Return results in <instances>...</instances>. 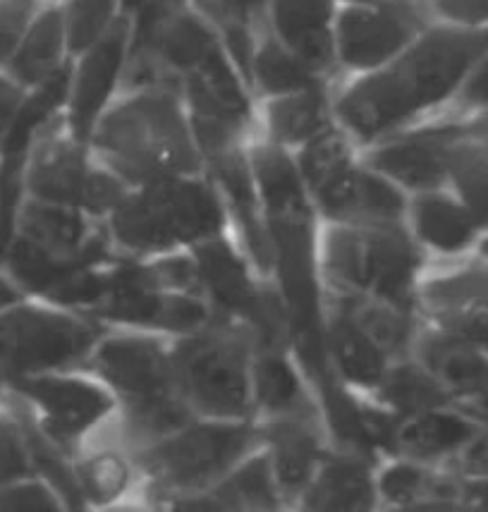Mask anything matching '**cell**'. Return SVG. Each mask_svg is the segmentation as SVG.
<instances>
[{
  "mask_svg": "<svg viewBox=\"0 0 488 512\" xmlns=\"http://www.w3.org/2000/svg\"><path fill=\"white\" fill-rule=\"evenodd\" d=\"M77 479L84 501L111 503L130 484V469L115 455H101L79 467Z\"/></svg>",
  "mask_w": 488,
  "mask_h": 512,
  "instance_id": "obj_37",
  "label": "cell"
},
{
  "mask_svg": "<svg viewBox=\"0 0 488 512\" xmlns=\"http://www.w3.org/2000/svg\"><path fill=\"white\" fill-rule=\"evenodd\" d=\"M72 72L70 67H60L56 75L44 79L41 84L32 87V94L22 96L20 106L12 115L8 130L0 139V151H3V163L0 168L17 170L22 173L24 161H27L29 146L44 127L51 123L53 115L65 106L67 96H70Z\"/></svg>",
  "mask_w": 488,
  "mask_h": 512,
  "instance_id": "obj_22",
  "label": "cell"
},
{
  "mask_svg": "<svg viewBox=\"0 0 488 512\" xmlns=\"http://www.w3.org/2000/svg\"><path fill=\"white\" fill-rule=\"evenodd\" d=\"M414 233L443 254H460L477 240L481 223L460 199L441 192L419 194L412 204Z\"/></svg>",
  "mask_w": 488,
  "mask_h": 512,
  "instance_id": "obj_27",
  "label": "cell"
},
{
  "mask_svg": "<svg viewBox=\"0 0 488 512\" xmlns=\"http://www.w3.org/2000/svg\"><path fill=\"white\" fill-rule=\"evenodd\" d=\"M56 493L48 491L44 484H15L0 489V510H56Z\"/></svg>",
  "mask_w": 488,
  "mask_h": 512,
  "instance_id": "obj_41",
  "label": "cell"
},
{
  "mask_svg": "<svg viewBox=\"0 0 488 512\" xmlns=\"http://www.w3.org/2000/svg\"><path fill=\"white\" fill-rule=\"evenodd\" d=\"M335 17V0H268L266 8L268 29L321 77L338 65Z\"/></svg>",
  "mask_w": 488,
  "mask_h": 512,
  "instance_id": "obj_15",
  "label": "cell"
},
{
  "mask_svg": "<svg viewBox=\"0 0 488 512\" xmlns=\"http://www.w3.org/2000/svg\"><path fill=\"white\" fill-rule=\"evenodd\" d=\"M91 144L118 178L137 185L194 175L201 168L180 91L168 87L134 89L130 99L108 108Z\"/></svg>",
  "mask_w": 488,
  "mask_h": 512,
  "instance_id": "obj_3",
  "label": "cell"
},
{
  "mask_svg": "<svg viewBox=\"0 0 488 512\" xmlns=\"http://www.w3.org/2000/svg\"><path fill=\"white\" fill-rule=\"evenodd\" d=\"M249 166L266 206V228L273 247V268L290 316L292 345L304 371L321 390L335 379L326 347V316L321 304L319 245L304 192V180L280 144L256 146Z\"/></svg>",
  "mask_w": 488,
  "mask_h": 512,
  "instance_id": "obj_2",
  "label": "cell"
},
{
  "mask_svg": "<svg viewBox=\"0 0 488 512\" xmlns=\"http://www.w3.org/2000/svg\"><path fill=\"white\" fill-rule=\"evenodd\" d=\"M264 441L271 446V465L276 474L278 489L283 493H304L316 469L323 462V448L316 414H300V417L271 419L266 426Z\"/></svg>",
  "mask_w": 488,
  "mask_h": 512,
  "instance_id": "obj_18",
  "label": "cell"
},
{
  "mask_svg": "<svg viewBox=\"0 0 488 512\" xmlns=\"http://www.w3.org/2000/svg\"><path fill=\"white\" fill-rule=\"evenodd\" d=\"M201 290L211 297L216 309L225 319L242 321L252 307L259 285L247 273L244 261L233 252V247L221 235L197 242L194 247Z\"/></svg>",
  "mask_w": 488,
  "mask_h": 512,
  "instance_id": "obj_20",
  "label": "cell"
},
{
  "mask_svg": "<svg viewBox=\"0 0 488 512\" xmlns=\"http://www.w3.org/2000/svg\"><path fill=\"white\" fill-rule=\"evenodd\" d=\"M252 398L271 419L316 414L309 405L302 379L285 357V352L256 350L252 362Z\"/></svg>",
  "mask_w": 488,
  "mask_h": 512,
  "instance_id": "obj_31",
  "label": "cell"
},
{
  "mask_svg": "<svg viewBox=\"0 0 488 512\" xmlns=\"http://www.w3.org/2000/svg\"><path fill=\"white\" fill-rule=\"evenodd\" d=\"M455 96L467 111H488V53L472 67Z\"/></svg>",
  "mask_w": 488,
  "mask_h": 512,
  "instance_id": "obj_43",
  "label": "cell"
},
{
  "mask_svg": "<svg viewBox=\"0 0 488 512\" xmlns=\"http://www.w3.org/2000/svg\"><path fill=\"white\" fill-rule=\"evenodd\" d=\"M32 465L22 422L17 424L0 414V489L22 481L32 472Z\"/></svg>",
  "mask_w": 488,
  "mask_h": 512,
  "instance_id": "obj_39",
  "label": "cell"
},
{
  "mask_svg": "<svg viewBox=\"0 0 488 512\" xmlns=\"http://www.w3.org/2000/svg\"><path fill=\"white\" fill-rule=\"evenodd\" d=\"M223 225L221 199L192 175L146 182L111 211V237L137 254L197 245L221 235Z\"/></svg>",
  "mask_w": 488,
  "mask_h": 512,
  "instance_id": "obj_6",
  "label": "cell"
},
{
  "mask_svg": "<svg viewBox=\"0 0 488 512\" xmlns=\"http://www.w3.org/2000/svg\"><path fill=\"white\" fill-rule=\"evenodd\" d=\"M462 123L431 125L388 139L371 154V168L414 192H436L450 175V154Z\"/></svg>",
  "mask_w": 488,
  "mask_h": 512,
  "instance_id": "obj_14",
  "label": "cell"
},
{
  "mask_svg": "<svg viewBox=\"0 0 488 512\" xmlns=\"http://www.w3.org/2000/svg\"><path fill=\"white\" fill-rule=\"evenodd\" d=\"M266 127L273 142L280 146L307 144L309 139L333 127L326 84L271 96L266 103Z\"/></svg>",
  "mask_w": 488,
  "mask_h": 512,
  "instance_id": "obj_30",
  "label": "cell"
},
{
  "mask_svg": "<svg viewBox=\"0 0 488 512\" xmlns=\"http://www.w3.org/2000/svg\"><path fill=\"white\" fill-rule=\"evenodd\" d=\"M132 20L120 15L113 27L96 41L89 51H84L82 63L72 72L70 96H67V127L70 137L77 142H91L96 125L108 111V103L113 99V91L122 82L130 51Z\"/></svg>",
  "mask_w": 488,
  "mask_h": 512,
  "instance_id": "obj_11",
  "label": "cell"
},
{
  "mask_svg": "<svg viewBox=\"0 0 488 512\" xmlns=\"http://www.w3.org/2000/svg\"><path fill=\"white\" fill-rule=\"evenodd\" d=\"M486 53L488 27L429 24L390 63L345 89L335 115L359 142H374L453 99Z\"/></svg>",
  "mask_w": 488,
  "mask_h": 512,
  "instance_id": "obj_1",
  "label": "cell"
},
{
  "mask_svg": "<svg viewBox=\"0 0 488 512\" xmlns=\"http://www.w3.org/2000/svg\"><path fill=\"white\" fill-rule=\"evenodd\" d=\"M426 0L345 3L335 17L338 65L371 72L386 65L429 27Z\"/></svg>",
  "mask_w": 488,
  "mask_h": 512,
  "instance_id": "obj_9",
  "label": "cell"
},
{
  "mask_svg": "<svg viewBox=\"0 0 488 512\" xmlns=\"http://www.w3.org/2000/svg\"><path fill=\"white\" fill-rule=\"evenodd\" d=\"M65 53L70 51H67L65 39L63 8H46L32 17L27 32L22 34L20 44L5 67L22 89L36 87L44 79L56 75L60 67H65Z\"/></svg>",
  "mask_w": 488,
  "mask_h": 512,
  "instance_id": "obj_26",
  "label": "cell"
},
{
  "mask_svg": "<svg viewBox=\"0 0 488 512\" xmlns=\"http://www.w3.org/2000/svg\"><path fill=\"white\" fill-rule=\"evenodd\" d=\"M22 235L48 252L63 256H94L108 261V237L94 233L79 209L48 201H32L22 209Z\"/></svg>",
  "mask_w": 488,
  "mask_h": 512,
  "instance_id": "obj_21",
  "label": "cell"
},
{
  "mask_svg": "<svg viewBox=\"0 0 488 512\" xmlns=\"http://www.w3.org/2000/svg\"><path fill=\"white\" fill-rule=\"evenodd\" d=\"M36 0H0V65H5L20 44L34 17Z\"/></svg>",
  "mask_w": 488,
  "mask_h": 512,
  "instance_id": "obj_40",
  "label": "cell"
},
{
  "mask_svg": "<svg viewBox=\"0 0 488 512\" xmlns=\"http://www.w3.org/2000/svg\"><path fill=\"white\" fill-rule=\"evenodd\" d=\"M433 323L469 343L488 350V304L484 302H448L424 307Z\"/></svg>",
  "mask_w": 488,
  "mask_h": 512,
  "instance_id": "obj_38",
  "label": "cell"
},
{
  "mask_svg": "<svg viewBox=\"0 0 488 512\" xmlns=\"http://www.w3.org/2000/svg\"><path fill=\"white\" fill-rule=\"evenodd\" d=\"M326 216L340 223L400 221L407 204L386 175L347 166L314 192Z\"/></svg>",
  "mask_w": 488,
  "mask_h": 512,
  "instance_id": "obj_16",
  "label": "cell"
},
{
  "mask_svg": "<svg viewBox=\"0 0 488 512\" xmlns=\"http://www.w3.org/2000/svg\"><path fill=\"white\" fill-rule=\"evenodd\" d=\"M321 259L340 292L417 307L419 249L400 221L333 225L323 237Z\"/></svg>",
  "mask_w": 488,
  "mask_h": 512,
  "instance_id": "obj_4",
  "label": "cell"
},
{
  "mask_svg": "<svg viewBox=\"0 0 488 512\" xmlns=\"http://www.w3.org/2000/svg\"><path fill=\"white\" fill-rule=\"evenodd\" d=\"M94 323L46 309L0 314V369L8 379L44 374L82 362L96 350Z\"/></svg>",
  "mask_w": 488,
  "mask_h": 512,
  "instance_id": "obj_8",
  "label": "cell"
},
{
  "mask_svg": "<svg viewBox=\"0 0 488 512\" xmlns=\"http://www.w3.org/2000/svg\"><path fill=\"white\" fill-rule=\"evenodd\" d=\"M457 465L460 477H488V426H481L479 434L457 455Z\"/></svg>",
  "mask_w": 488,
  "mask_h": 512,
  "instance_id": "obj_44",
  "label": "cell"
},
{
  "mask_svg": "<svg viewBox=\"0 0 488 512\" xmlns=\"http://www.w3.org/2000/svg\"><path fill=\"white\" fill-rule=\"evenodd\" d=\"M120 15V0H67L63 8L67 51L72 56H82Z\"/></svg>",
  "mask_w": 488,
  "mask_h": 512,
  "instance_id": "obj_35",
  "label": "cell"
},
{
  "mask_svg": "<svg viewBox=\"0 0 488 512\" xmlns=\"http://www.w3.org/2000/svg\"><path fill=\"white\" fill-rule=\"evenodd\" d=\"M479 252H481V256H484V259L488 261V235L484 237V240L479 242Z\"/></svg>",
  "mask_w": 488,
  "mask_h": 512,
  "instance_id": "obj_48",
  "label": "cell"
},
{
  "mask_svg": "<svg viewBox=\"0 0 488 512\" xmlns=\"http://www.w3.org/2000/svg\"><path fill=\"white\" fill-rule=\"evenodd\" d=\"M412 350H417L419 362L448 388L453 405L479 393L488 383V350L460 335L433 328L417 333Z\"/></svg>",
  "mask_w": 488,
  "mask_h": 512,
  "instance_id": "obj_17",
  "label": "cell"
},
{
  "mask_svg": "<svg viewBox=\"0 0 488 512\" xmlns=\"http://www.w3.org/2000/svg\"><path fill=\"white\" fill-rule=\"evenodd\" d=\"M192 8L216 29L230 58L249 82V65L261 24L266 27L268 0H189Z\"/></svg>",
  "mask_w": 488,
  "mask_h": 512,
  "instance_id": "obj_29",
  "label": "cell"
},
{
  "mask_svg": "<svg viewBox=\"0 0 488 512\" xmlns=\"http://www.w3.org/2000/svg\"><path fill=\"white\" fill-rule=\"evenodd\" d=\"M460 503L469 508L488 510V477H462Z\"/></svg>",
  "mask_w": 488,
  "mask_h": 512,
  "instance_id": "obj_45",
  "label": "cell"
},
{
  "mask_svg": "<svg viewBox=\"0 0 488 512\" xmlns=\"http://www.w3.org/2000/svg\"><path fill=\"white\" fill-rule=\"evenodd\" d=\"M481 426L460 410H429L414 417L402 419L398 431V453L410 455L412 460H443L457 457L469 446Z\"/></svg>",
  "mask_w": 488,
  "mask_h": 512,
  "instance_id": "obj_24",
  "label": "cell"
},
{
  "mask_svg": "<svg viewBox=\"0 0 488 512\" xmlns=\"http://www.w3.org/2000/svg\"><path fill=\"white\" fill-rule=\"evenodd\" d=\"M448 180L455 185L457 199L477 216L481 228H488V144L474 137L462 123L450 154Z\"/></svg>",
  "mask_w": 488,
  "mask_h": 512,
  "instance_id": "obj_34",
  "label": "cell"
},
{
  "mask_svg": "<svg viewBox=\"0 0 488 512\" xmlns=\"http://www.w3.org/2000/svg\"><path fill=\"white\" fill-rule=\"evenodd\" d=\"M345 3H376V0H345Z\"/></svg>",
  "mask_w": 488,
  "mask_h": 512,
  "instance_id": "obj_49",
  "label": "cell"
},
{
  "mask_svg": "<svg viewBox=\"0 0 488 512\" xmlns=\"http://www.w3.org/2000/svg\"><path fill=\"white\" fill-rule=\"evenodd\" d=\"M94 367L127 405L178 393L170 352L146 335H115L103 340L96 345Z\"/></svg>",
  "mask_w": 488,
  "mask_h": 512,
  "instance_id": "obj_13",
  "label": "cell"
},
{
  "mask_svg": "<svg viewBox=\"0 0 488 512\" xmlns=\"http://www.w3.org/2000/svg\"><path fill=\"white\" fill-rule=\"evenodd\" d=\"M75 137L51 139L36 151L27 185L39 201L63 204L89 213H108L127 197L125 182L106 170H94Z\"/></svg>",
  "mask_w": 488,
  "mask_h": 512,
  "instance_id": "obj_10",
  "label": "cell"
},
{
  "mask_svg": "<svg viewBox=\"0 0 488 512\" xmlns=\"http://www.w3.org/2000/svg\"><path fill=\"white\" fill-rule=\"evenodd\" d=\"M453 407L462 414H467L469 419H474L479 426H488V383L479 393L469 395L465 400H457Z\"/></svg>",
  "mask_w": 488,
  "mask_h": 512,
  "instance_id": "obj_46",
  "label": "cell"
},
{
  "mask_svg": "<svg viewBox=\"0 0 488 512\" xmlns=\"http://www.w3.org/2000/svg\"><path fill=\"white\" fill-rule=\"evenodd\" d=\"M323 79L326 77L316 75L295 53L280 44L271 29L266 27L259 34L252 53V65H249V87L266 96H283L326 84Z\"/></svg>",
  "mask_w": 488,
  "mask_h": 512,
  "instance_id": "obj_32",
  "label": "cell"
},
{
  "mask_svg": "<svg viewBox=\"0 0 488 512\" xmlns=\"http://www.w3.org/2000/svg\"><path fill=\"white\" fill-rule=\"evenodd\" d=\"M278 481L271 457H252L213 484L211 493L182 498L180 508L187 510H230V508H276Z\"/></svg>",
  "mask_w": 488,
  "mask_h": 512,
  "instance_id": "obj_28",
  "label": "cell"
},
{
  "mask_svg": "<svg viewBox=\"0 0 488 512\" xmlns=\"http://www.w3.org/2000/svg\"><path fill=\"white\" fill-rule=\"evenodd\" d=\"M448 302H484L488 304V266H472L450 276L436 278L417 292V304L433 307Z\"/></svg>",
  "mask_w": 488,
  "mask_h": 512,
  "instance_id": "obj_36",
  "label": "cell"
},
{
  "mask_svg": "<svg viewBox=\"0 0 488 512\" xmlns=\"http://www.w3.org/2000/svg\"><path fill=\"white\" fill-rule=\"evenodd\" d=\"M261 434L240 422L187 424L139 453V465L166 491L201 493L240 465Z\"/></svg>",
  "mask_w": 488,
  "mask_h": 512,
  "instance_id": "obj_7",
  "label": "cell"
},
{
  "mask_svg": "<svg viewBox=\"0 0 488 512\" xmlns=\"http://www.w3.org/2000/svg\"><path fill=\"white\" fill-rule=\"evenodd\" d=\"M443 22L465 27H488V0H429Z\"/></svg>",
  "mask_w": 488,
  "mask_h": 512,
  "instance_id": "obj_42",
  "label": "cell"
},
{
  "mask_svg": "<svg viewBox=\"0 0 488 512\" xmlns=\"http://www.w3.org/2000/svg\"><path fill=\"white\" fill-rule=\"evenodd\" d=\"M8 381L12 388H17L41 407V412H44L41 431L58 448L75 443L113 410L111 395L87 381L41 374Z\"/></svg>",
  "mask_w": 488,
  "mask_h": 512,
  "instance_id": "obj_12",
  "label": "cell"
},
{
  "mask_svg": "<svg viewBox=\"0 0 488 512\" xmlns=\"http://www.w3.org/2000/svg\"><path fill=\"white\" fill-rule=\"evenodd\" d=\"M378 393L400 419L453 407V395L422 362H398L388 367L383 381L378 383Z\"/></svg>",
  "mask_w": 488,
  "mask_h": 512,
  "instance_id": "obj_33",
  "label": "cell"
},
{
  "mask_svg": "<svg viewBox=\"0 0 488 512\" xmlns=\"http://www.w3.org/2000/svg\"><path fill=\"white\" fill-rule=\"evenodd\" d=\"M17 302V292L12 288L10 283H5L3 278H0V309L5 307H12V304Z\"/></svg>",
  "mask_w": 488,
  "mask_h": 512,
  "instance_id": "obj_47",
  "label": "cell"
},
{
  "mask_svg": "<svg viewBox=\"0 0 488 512\" xmlns=\"http://www.w3.org/2000/svg\"><path fill=\"white\" fill-rule=\"evenodd\" d=\"M206 163L211 166L216 180L221 182L225 197H228L230 206H233L254 264L261 271L273 268L271 237H268L266 216L259 213V201H256L259 190H256L249 158L242 156L240 146H230V149H223L206 158Z\"/></svg>",
  "mask_w": 488,
  "mask_h": 512,
  "instance_id": "obj_19",
  "label": "cell"
},
{
  "mask_svg": "<svg viewBox=\"0 0 488 512\" xmlns=\"http://www.w3.org/2000/svg\"><path fill=\"white\" fill-rule=\"evenodd\" d=\"M302 498L314 510H366L376 501V486L364 457L343 453L323 457Z\"/></svg>",
  "mask_w": 488,
  "mask_h": 512,
  "instance_id": "obj_25",
  "label": "cell"
},
{
  "mask_svg": "<svg viewBox=\"0 0 488 512\" xmlns=\"http://www.w3.org/2000/svg\"><path fill=\"white\" fill-rule=\"evenodd\" d=\"M326 347L338 374L352 386L378 388L386 376V350L345 309L335 307L326 319Z\"/></svg>",
  "mask_w": 488,
  "mask_h": 512,
  "instance_id": "obj_23",
  "label": "cell"
},
{
  "mask_svg": "<svg viewBox=\"0 0 488 512\" xmlns=\"http://www.w3.org/2000/svg\"><path fill=\"white\" fill-rule=\"evenodd\" d=\"M254 335L242 321L225 319L187 333L170 352L175 388L194 414L240 422L252 407Z\"/></svg>",
  "mask_w": 488,
  "mask_h": 512,
  "instance_id": "obj_5",
  "label": "cell"
}]
</instances>
